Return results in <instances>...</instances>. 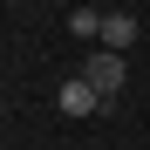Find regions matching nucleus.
<instances>
[{
  "label": "nucleus",
  "instance_id": "f257e3e1",
  "mask_svg": "<svg viewBox=\"0 0 150 150\" xmlns=\"http://www.w3.org/2000/svg\"><path fill=\"white\" fill-rule=\"evenodd\" d=\"M123 75H130V68H123V55H109V48H96V55L82 62V82L103 96V103H116V96H123Z\"/></svg>",
  "mask_w": 150,
  "mask_h": 150
},
{
  "label": "nucleus",
  "instance_id": "f03ea898",
  "mask_svg": "<svg viewBox=\"0 0 150 150\" xmlns=\"http://www.w3.org/2000/svg\"><path fill=\"white\" fill-rule=\"evenodd\" d=\"M55 103H62V116H96V109H109V103H103V96H96V89L82 82V75H68V82H62V96H55Z\"/></svg>",
  "mask_w": 150,
  "mask_h": 150
},
{
  "label": "nucleus",
  "instance_id": "7ed1b4c3",
  "mask_svg": "<svg viewBox=\"0 0 150 150\" xmlns=\"http://www.w3.org/2000/svg\"><path fill=\"white\" fill-rule=\"evenodd\" d=\"M137 28H143V21H137L130 7H116V14L103 21V48H109V55H130V41H137Z\"/></svg>",
  "mask_w": 150,
  "mask_h": 150
},
{
  "label": "nucleus",
  "instance_id": "20e7f679",
  "mask_svg": "<svg viewBox=\"0 0 150 150\" xmlns=\"http://www.w3.org/2000/svg\"><path fill=\"white\" fill-rule=\"evenodd\" d=\"M103 21H109L103 7H68V34L75 41H103Z\"/></svg>",
  "mask_w": 150,
  "mask_h": 150
}]
</instances>
